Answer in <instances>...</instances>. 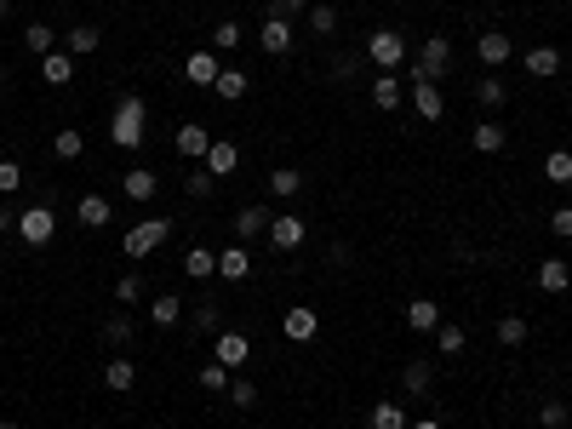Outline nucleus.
<instances>
[{
    "instance_id": "obj_1",
    "label": "nucleus",
    "mask_w": 572,
    "mask_h": 429,
    "mask_svg": "<svg viewBox=\"0 0 572 429\" xmlns=\"http://www.w3.org/2000/svg\"><path fill=\"white\" fill-rule=\"evenodd\" d=\"M110 137L120 149H137L149 137V103L137 98V92H127V98L115 103V120H110Z\"/></svg>"
},
{
    "instance_id": "obj_2",
    "label": "nucleus",
    "mask_w": 572,
    "mask_h": 429,
    "mask_svg": "<svg viewBox=\"0 0 572 429\" xmlns=\"http://www.w3.org/2000/svg\"><path fill=\"white\" fill-rule=\"evenodd\" d=\"M166 235H172V218H144V223L127 229V241H120V247H127L132 264H144V258H154V252L166 247Z\"/></svg>"
},
{
    "instance_id": "obj_3",
    "label": "nucleus",
    "mask_w": 572,
    "mask_h": 429,
    "mask_svg": "<svg viewBox=\"0 0 572 429\" xmlns=\"http://www.w3.org/2000/svg\"><path fill=\"white\" fill-rule=\"evenodd\" d=\"M453 64H458L453 40H446V35H424V52H418V64H412V81H446Z\"/></svg>"
},
{
    "instance_id": "obj_4",
    "label": "nucleus",
    "mask_w": 572,
    "mask_h": 429,
    "mask_svg": "<svg viewBox=\"0 0 572 429\" xmlns=\"http://www.w3.org/2000/svg\"><path fill=\"white\" fill-rule=\"evenodd\" d=\"M366 57L378 64V74H395L407 64V35H400V29H373V35H366Z\"/></svg>"
},
{
    "instance_id": "obj_5",
    "label": "nucleus",
    "mask_w": 572,
    "mask_h": 429,
    "mask_svg": "<svg viewBox=\"0 0 572 429\" xmlns=\"http://www.w3.org/2000/svg\"><path fill=\"white\" fill-rule=\"evenodd\" d=\"M52 235H57V212L52 206H23L18 212V241L23 247H46Z\"/></svg>"
},
{
    "instance_id": "obj_6",
    "label": "nucleus",
    "mask_w": 572,
    "mask_h": 429,
    "mask_svg": "<svg viewBox=\"0 0 572 429\" xmlns=\"http://www.w3.org/2000/svg\"><path fill=\"white\" fill-rule=\"evenodd\" d=\"M292 40H298V29H292V18H264V29H258V46H264L269 57H286Z\"/></svg>"
},
{
    "instance_id": "obj_7",
    "label": "nucleus",
    "mask_w": 572,
    "mask_h": 429,
    "mask_svg": "<svg viewBox=\"0 0 572 429\" xmlns=\"http://www.w3.org/2000/svg\"><path fill=\"white\" fill-rule=\"evenodd\" d=\"M212 361H224L229 372H235V366L252 361V338H246V332H218V344H212Z\"/></svg>"
},
{
    "instance_id": "obj_8",
    "label": "nucleus",
    "mask_w": 572,
    "mask_h": 429,
    "mask_svg": "<svg viewBox=\"0 0 572 429\" xmlns=\"http://www.w3.org/2000/svg\"><path fill=\"white\" fill-rule=\"evenodd\" d=\"M172 149H178L183 161H207V149H212V132L200 127V120H189V127H178V132H172Z\"/></svg>"
},
{
    "instance_id": "obj_9",
    "label": "nucleus",
    "mask_w": 572,
    "mask_h": 429,
    "mask_svg": "<svg viewBox=\"0 0 572 429\" xmlns=\"http://www.w3.org/2000/svg\"><path fill=\"white\" fill-rule=\"evenodd\" d=\"M304 241H309L304 218H292V212H286V218H269V247H275V252H298Z\"/></svg>"
},
{
    "instance_id": "obj_10",
    "label": "nucleus",
    "mask_w": 572,
    "mask_h": 429,
    "mask_svg": "<svg viewBox=\"0 0 572 429\" xmlns=\"http://www.w3.org/2000/svg\"><path fill=\"white\" fill-rule=\"evenodd\" d=\"M218 52H212V46H195V52L189 57H183V74H189V81L195 86H212V81H218Z\"/></svg>"
},
{
    "instance_id": "obj_11",
    "label": "nucleus",
    "mask_w": 572,
    "mask_h": 429,
    "mask_svg": "<svg viewBox=\"0 0 572 429\" xmlns=\"http://www.w3.org/2000/svg\"><path fill=\"white\" fill-rule=\"evenodd\" d=\"M412 109H418V120H441L446 115L441 81H412Z\"/></svg>"
},
{
    "instance_id": "obj_12",
    "label": "nucleus",
    "mask_w": 572,
    "mask_h": 429,
    "mask_svg": "<svg viewBox=\"0 0 572 429\" xmlns=\"http://www.w3.org/2000/svg\"><path fill=\"white\" fill-rule=\"evenodd\" d=\"M475 57H481L487 69H498V64H509V57H515V40L498 35V29H487V35L475 40Z\"/></svg>"
},
{
    "instance_id": "obj_13",
    "label": "nucleus",
    "mask_w": 572,
    "mask_h": 429,
    "mask_svg": "<svg viewBox=\"0 0 572 429\" xmlns=\"http://www.w3.org/2000/svg\"><path fill=\"white\" fill-rule=\"evenodd\" d=\"M200 166H207L212 178H229V172L241 166V144H229V137H212V149H207V161H200Z\"/></svg>"
},
{
    "instance_id": "obj_14",
    "label": "nucleus",
    "mask_w": 572,
    "mask_h": 429,
    "mask_svg": "<svg viewBox=\"0 0 572 429\" xmlns=\"http://www.w3.org/2000/svg\"><path fill=\"white\" fill-rule=\"evenodd\" d=\"M98 46H103V29H98V23H75L69 35H64V52H69V57H92Z\"/></svg>"
},
{
    "instance_id": "obj_15",
    "label": "nucleus",
    "mask_w": 572,
    "mask_h": 429,
    "mask_svg": "<svg viewBox=\"0 0 572 429\" xmlns=\"http://www.w3.org/2000/svg\"><path fill=\"white\" fill-rule=\"evenodd\" d=\"M218 275H224V281H246V275H252V252H246V241H235V247L218 252Z\"/></svg>"
},
{
    "instance_id": "obj_16",
    "label": "nucleus",
    "mask_w": 572,
    "mask_h": 429,
    "mask_svg": "<svg viewBox=\"0 0 572 429\" xmlns=\"http://www.w3.org/2000/svg\"><path fill=\"white\" fill-rule=\"evenodd\" d=\"M40 81H46V86H69V81H75V57L64 52V46L40 57Z\"/></svg>"
},
{
    "instance_id": "obj_17",
    "label": "nucleus",
    "mask_w": 572,
    "mask_h": 429,
    "mask_svg": "<svg viewBox=\"0 0 572 429\" xmlns=\"http://www.w3.org/2000/svg\"><path fill=\"white\" fill-rule=\"evenodd\" d=\"M120 189H127V201H137V206H144V201H154V189H161V178H154L149 166H132V172L120 178Z\"/></svg>"
},
{
    "instance_id": "obj_18",
    "label": "nucleus",
    "mask_w": 572,
    "mask_h": 429,
    "mask_svg": "<svg viewBox=\"0 0 572 429\" xmlns=\"http://www.w3.org/2000/svg\"><path fill=\"white\" fill-rule=\"evenodd\" d=\"M572 286V264L567 258H544L538 264V293H567Z\"/></svg>"
},
{
    "instance_id": "obj_19",
    "label": "nucleus",
    "mask_w": 572,
    "mask_h": 429,
    "mask_svg": "<svg viewBox=\"0 0 572 429\" xmlns=\"http://www.w3.org/2000/svg\"><path fill=\"white\" fill-rule=\"evenodd\" d=\"M75 218H81V229H110L115 206L103 201V195H81V206H75Z\"/></svg>"
},
{
    "instance_id": "obj_20",
    "label": "nucleus",
    "mask_w": 572,
    "mask_h": 429,
    "mask_svg": "<svg viewBox=\"0 0 572 429\" xmlns=\"http://www.w3.org/2000/svg\"><path fill=\"white\" fill-rule=\"evenodd\" d=\"M269 206H241L235 212V241H252V235H269Z\"/></svg>"
},
{
    "instance_id": "obj_21",
    "label": "nucleus",
    "mask_w": 572,
    "mask_h": 429,
    "mask_svg": "<svg viewBox=\"0 0 572 429\" xmlns=\"http://www.w3.org/2000/svg\"><path fill=\"white\" fill-rule=\"evenodd\" d=\"M137 384V366L127 361V355H110L103 361V390H115V395H127Z\"/></svg>"
},
{
    "instance_id": "obj_22",
    "label": "nucleus",
    "mask_w": 572,
    "mask_h": 429,
    "mask_svg": "<svg viewBox=\"0 0 572 429\" xmlns=\"http://www.w3.org/2000/svg\"><path fill=\"white\" fill-rule=\"evenodd\" d=\"M281 332H286L292 344H309V338H315V332H321V315H315V310H286Z\"/></svg>"
},
{
    "instance_id": "obj_23",
    "label": "nucleus",
    "mask_w": 572,
    "mask_h": 429,
    "mask_svg": "<svg viewBox=\"0 0 572 429\" xmlns=\"http://www.w3.org/2000/svg\"><path fill=\"white\" fill-rule=\"evenodd\" d=\"M527 74H532V81H555V74H561V52H555V46H532V52H527Z\"/></svg>"
},
{
    "instance_id": "obj_24",
    "label": "nucleus",
    "mask_w": 572,
    "mask_h": 429,
    "mask_svg": "<svg viewBox=\"0 0 572 429\" xmlns=\"http://www.w3.org/2000/svg\"><path fill=\"white\" fill-rule=\"evenodd\" d=\"M407 327H412V332H436V327H441V303H436V298H412V303H407Z\"/></svg>"
},
{
    "instance_id": "obj_25",
    "label": "nucleus",
    "mask_w": 572,
    "mask_h": 429,
    "mask_svg": "<svg viewBox=\"0 0 572 429\" xmlns=\"http://www.w3.org/2000/svg\"><path fill=\"white\" fill-rule=\"evenodd\" d=\"M412 418H407V407L400 401H378L373 412H366V429H407Z\"/></svg>"
},
{
    "instance_id": "obj_26",
    "label": "nucleus",
    "mask_w": 572,
    "mask_h": 429,
    "mask_svg": "<svg viewBox=\"0 0 572 429\" xmlns=\"http://www.w3.org/2000/svg\"><path fill=\"white\" fill-rule=\"evenodd\" d=\"M400 390H407V395H429V390H436V366H429V361H407Z\"/></svg>"
},
{
    "instance_id": "obj_27",
    "label": "nucleus",
    "mask_w": 572,
    "mask_h": 429,
    "mask_svg": "<svg viewBox=\"0 0 572 429\" xmlns=\"http://www.w3.org/2000/svg\"><path fill=\"white\" fill-rule=\"evenodd\" d=\"M470 144H475V149H481V155H498V149L509 144V132L498 127V120H481V127H475V132H470Z\"/></svg>"
},
{
    "instance_id": "obj_28",
    "label": "nucleus",
    "mask_w": 572,
    "mask_h": 429,
    "mask_svg": "<svg viewBox=\"0 0 572 429\" xmlns=\"http://www.w3.org/2000/svg\"><path fill=\"white\" fill-rule=\"evenodd\" d=\"M183 275H189V281H207V275H218V252L189 247V252H183Z\"/></svg>"
},
{
    "instance_id": "obj_29",
    "label": "nucleus",
    "mask_w": 572,
    "mask_h": 429,
    "mask_svg": "<svg viewBox=\"0 0 572 429\" xmlns=\"http://www.w3.org/2000/svg\"><path fill=\"white\" fill-rule=\"evenodd\" d=\"M149 320H154V327H178V320H183V298L178 293H161V298L149 303Z\"/></svg>"
},
{
    "instance_id": "obj_30",
    "label": "nucleus",
    "mask_w": 572,
    "mask_h": 429,
    "mask_svg": "<svg viewBox=\"0 0 572 429\" xmlns=\"http://www.w3.org/2000/svg\"><path fill=\"white\" fill-rule=\"evenodd\" d=\"M246 86H252V81H246V69H218V81H212V92H218L224 103L246 98Z\"/></svg>"
},
{
    "instance_id": "obj_31",
    "label": "nucleus",
    "mask_w": 572,
    "mask_h": 429,
    "mask_svg": "<svg viewBox=\"0 0 572 429\" xmlns=\"http://www.w3.org/2000/svg\"><path fill=\"white\" fill-rule=\"evenodd\" d=\"M212 189H218V178H212V172H207V166H200V161H195V166H189V172H183V195H189V201H207V195H212Z\"/></svg>"
},
{
    "instance_id": "obj_32",
    "label": "nucleus",
    "mask_w": 572,
    "mask_h": 429,
    "mask_svg": "<svg viewBox=\"0 0 572 429\" xmlns=\"http://www.w3.org/2000/svg\"><path fill=\"white\" fill-rule=\"evenodd\" d=\"M544 178L555 183V189H567V183H572V149H550V155H544Z\"/></svg>"
},
{
    "instance_id": "obj_33",
    "label": "nucleus",
    "mask_w": 572,
    "mask_h": 429,
    "mask_svg": "<svg viewBox=\"0 0 572 429\" xmlns=\"http://www.w3.org/2000/svg\"><path fill=\"white\" fill-rule=\"evenodd\" d=\"M52 155H57V161H81V155H86V137L75 132V127H64V132L52 137Z\"/></svg>"
},
{
    "instance_id": "obj_34",
    "label": "nucleus",
    "mask_w": 572,
    "mask_h": 429,
    "mask_svg": "<svg viewBox=\"0 0 572 429\" xmlns=\"http://www.w3.org/2000/svg\"><path fill=\"white\" fill-rule=\"evenodd\" d=\"M195 384L212 390V395H229V366H224V361H207V366L195 372Z\"/></svg>"
},
{
    "instance_id": "obj_35",
    "label": "nucleus",
    "mask_w": 572,
    "mask_h": 429,
    "mask_svg": "<svg viewBox=\"0 0 572 429\" xmlns=\"http://www.w3.org/2000/svg\"><path fill=\"white\" fill-rule=\"evenodd\" d=\"M23 46H29V52H35V57L57 52V35H52V23H29V29H23Z\"/></svg>"
},
{
    "instance_id": "obj_36",
    "label": "nucleus",
    "mask_w": 572,
    "mask_h": 429,
    "mask_svg": "<svg viewBox=\"0 0 572 429\" xmlns=\"http://www.w3.org/2000/svg\"><path fill=\"white\" fill-rule=\"evenodd\" d=\"M373 103H378L383 115L400 109V81H395V74H378V81H373Z\"/></svg>"
},
{
    "instance_id": "obj_37",
    "label": "nucleus",
    "mask_w": 572,
    "mask_h": 429,
    "mask_svg": "<svg viewBox=\"0 0 572 429\" xmlns=\"http://www.w3.org/2000/svg\"><path fill=\"white\" fill-rule=\"evenodd\" d=\"M463 344H470V338H463L458 320H441V327H436V349H441V355H463Z\"/></svg>"
},
{
    "instance_id": "obj_38",
    "label": "nucleus",
    "mask_w": 572,
    "mask_h": 429,
    "mask_svg": "<svg viewBox=\"0 0 572 429\" xmlns=\"http://www.w3.org/2000/svg\"><path fill=\"white\" fill-rule=\"evenodd\" d=\"M103 344H110V349H127V344H132V315H110V320H103Z\"/></svg>"
},
{
    "instance_id": "obj_39",
    "label": "nucleus",
    "mask_w": 572,
    "mask_h": 429,
    "mask_svg": "<svg viewBox=\"0 0 572 429\" xmlns=\"http://www.w3.org/2000/svg\"><path fill=\"white\" fill-rule=\"evenodd\" d=\"M298 189H304V172H292V166H281V172H269V195H281V201H292Z\"/></svg>"
},
{
    "instance_id": "obj_40",
    "label": "nucleus",
    "mask_w": 572,
    "mask_h": 429,
    "mask_svg": "<svg viewBox=\"0 0 572 429\" xmlns=\"http://www.w3.org/2000/svg\"><path fill=\"white\" fill-rule=\"evenodd\" d=\"M475 98L487 103V109H504V98H509V86L498 81V74H487V81H475Z\"/></svg>"
},
{
    "instance_id": "obj_41",
    "label": "nucleus",
    "mask_w": 572,
    "mask_h": 429,
    "mask_svg": "<svg viewBox=\"0 0 572 429\" xmlns=\"http://www.w3.org/2000/svg\"><path fill=\"white\" fill-rule=\"evenodd\" d=\"M498 344H504V349H521V344H527V320H521V315H504V320H498Z\"/></svg>"
},
{
    "instance_id": "obj_42",
    "label": "nucleus",
    "mask_w": 572,
    "mask_h": 429,
    "mask_svg": "<svg viewBox=\"0 0 572 429\" xmlns=\"http://www.w3.org/2000/svg\"><path fill=\"white\" fill-rule=\"evenodd\" d=\"M304 18H309V35H338V12L332 6H309Z\"/></svg>"
},
{
    "instance_id": "obj_43",
    "label": "nucleus",
    "mask_w": 572,
    "mask_h": 429,
    "mask_svg": "<svg viewBox=\"0 0 572 429\" xmlns=\"http://www.w3.org/2000/svg\"><path fill=\"white\" fill-rule=\"evenodd\" d=\"M235 46H241V23L224 18L218 29H212V52H235Z\"/></svg>"
},
{
    "instance_id": "obj_44",
    "label": "nucleus",
    "mask_w": 572,
    "mask_h": 429,
    "mask_svg": "<svg viewBox=\"0 0 572 429\" xmlns=\"http://www.w3.org/2000/svg\"><path fill=\"white\" fill-rule=\"evenodd\" d=\"M189 320H195V332H218L224 303H195V310H189Z\"/></svg>"
},
{
    "instance_id": "obj_45",
    "label": "nucleus",
    "mask_w": 572,
    "mask_h": 429,
    "mask_svg": "<svg viewBox=\"0 0 572 429\" xmlns=\"http://www.w3.org/2000/svg\"><path fill=\"white\" fill-rule=\"evenodd\" d=\"M115 298H120V303H144V275H137V269L120 275V281H115Z\"/></svg>"
},
{
    "instance_id": "obj_46",
    "label": "nucleus",
    "mask_w": 572,
    "mask_h": 429,
    "mask_svg": "<svg viewBox=\"0 0 572 429\" xmlns=\"http://www.w3.org/2000/svg\"><path fill=\"white\" fill-rule=\"evenodd\" d=\"M538 429H567V401H544V407H538Z\"/></svg>"
},
{
    "instance_id": "obj_47",
    "label": "nucleus",
    "mask_w": 572,
    "mask_h": 429,
    "mask_svg": "<svg viewBox=\"0 0 572 429\" xmlns=\"http://www.w3.org/2000/svg\"><path fill=\"white\" fill-rule=\"evenodd\" d=\"M361 74V52H338L332 57V81H355Z\"/></svg>"
},
{
    "instance_id": "obj_48",
    "label": "nucleus",
    "mask_w": 572,
    "mask_h": 429,
    "mask_svg": "<svg viewBox=\"0 0 572 429\" xmlns=\"http://www.w3.org/2000/svg\"><path fill=\"white\" fill-rule=\"evenodd\" d=\"M23 189V166L18 161H0V195H18Z\"/></svg>"
},
{
    "instance_id": "obj_49",
    "label": "nucleus",
    "mask_w": 572,
    "mask_h": 429,
    "mask_svg": "<svg viewBox=\"0 0 572 429\" xmlns=\"http://www.w3.org/2000/svg\"><path fill=\"white\" fill-rule=\"evenodd\" d=\"M309 12V0H264V18H298Z\"/></svg>"
},
{
    "instance_id": "obj_50",
    "label": "nucleus",
    "mask_w": 572,
    "mask_h": 429,
    "mask_svg": "<svg viewBox=\"0 0 572 429\" xmlns=\"http://www.w3.org/2000/svg\"><path fill=\"white\" fill-rule=\"evenodd\" d=\"M229 401H235L241 412H246V407H258V384H246V378H235V384H229Z\"/></svg>"
},
{
    "instance_id": "obj_51",
    "label": "nucleus",
    "mask_w": 572,
    "mask_h": 429,
    "mask_svg": "<svg viewBox=\"0 0 572 429\" xmlns=\"http://www.w3.org/2000/svg\"><path fill=\"white\" fill-rule=\"evenodd\" d=\"M550 229H555L561 241H572V206H555V212H550Z\"/></svg>"
},
{
    "instance_id": "obj_52",
    "label": "nucleus",
    "mask_w": 572,
    "mask_h": 429,
    "mask_svg": "<svg viewBox=\"0 0 572 429\" xmlns=\"http://www.w3.org/2000/svg\"><path fill=\"white\" fill-rule=\"evenodd\" d=\"M12 229H18V212H6V206H0V235H12Z\"/></svg>"
},
{
    "instance_id": "obj_53",
    "label": "nucleus",
    "mask_w": 572,
    "mask_h": 429,
    "mask_svg": "<svg viewBox=\"0 0 572 429\" xmlns=\"http://www.w3.org/2000/svg\"><path fill=\"white\" fill-rule=\"evenodd\" d=\"M407 429H441V418H418V424H407Z\"/></svg>"
},
{
    "instance_id": "obj_54",
    "label": "nucleus",
    "mask_w": 572,
    "mask_h": 429,
    "mask_svg": "<svg viewBox=\"0 0 572 429\" xmlns=\"http://www.w3.org/2000/svg\"><path fill=\"white\" fill-rule=\"evenodd\" d=\"M6 12H12V0H0V18H6Z\"/></svg>"
},
{
    "instance_id": "obj_55",
    "label": "nucleus",
    "mask_w": 572,
    "mask_h": 429,
    "mask_svg": "<svg viewBox=\"0 0 572 429\" xmlns=\"http://www.w3.org/2000/svg\"><path fill=\"white\" fill-rule=\"evenodd\" d=\"M0 429H18V424H12V418H0Z\"/></svg>"
},
{
    "instance_id": "obj_56",
    "label": "nucleus",
    "mask_w": 572,
    "mask_h": 429,
    "mask_svg": "<svg viewBox=\"0 0 572 429\" xmlns=\"http://www.w3.org/2000/svg\"><path fill=\"white\" fill-rule=\"evenodd\" d=\"M0 92H6V69H0Z\"/></svg>"
},
{
    "instance_id": "obj_57",
    "label": "nucleus",
    "mask_w": 572,
    "mask_h": 429,
    "mask_svg": "<svg viewBox=\"0 0 572 429\" xmlns=\"http://www.w3.org/2000/svg\"><path fill=\"white\" fill-rule=\"evenodd\" d=\"M383 6H395V0H383Z\"/></svg>"
}]
</instances>
